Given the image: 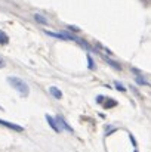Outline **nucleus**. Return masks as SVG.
Wrapping results in <instances>:
<instances>
[{"mask_svg":"<svg viewBox=\"0 0 151 152\" xmlns=\"http://www.w3.org/2000/svg\"><path fill=\"white\" fill-rule=\"evenodd\" d=\"M7 83L22 96V98H25V96H28L30 95V87H28V84L22 80V78H19V77H13V75H10V77H7Z\"/></svg>","mask_w":151,"mask_h":152,"instance_id":"f257e3e1","label":"nucleus"},{"mask_svg":"<svg viewBox=\"0 0 151 152\" xmlns=\"http://www.w3.org/2000/svg\"><path fill=\"white\" fill-rule=\"evenodd\" d=\"M130 140H132V143H133V146H136V140H135V137L130 134Z\"/></svg>","mask_w":151,"mask_h":152,"instance_id":"dca6fc26","label":"nucleus"},{"mask_svg":"<svg viewBox=\"0 0 151 152\" xmlns=\"http://www.w3.org/2000/svg\"><path fill=\"white\" fill-rule=\"evenodd\" d=\"M34 19H36L37 22L43 24V25H46V24H48V19H45V16H43V15H39V13H36V15H34Z\"/></svg>","mask_w":151,"mask_h":152,"instance_id":"6e6552de","label":"nucleus"},{"mask_svg":"<svg viewBox=\"0 0 151 152\" xmlns=\"http://www.w3.org/2000/svg\"><path fill=\"white\" fill-rule=\"evenodd\" d=\"M135 81L138 83V84H141V86H148V81L147 80H144L141 75H138V77H135Z\"/></svg>","mask_w":151,"mask_h":152,"instance_id":"9d476101","label":"nucleus"},{"mask_svg":"<svg viewBox=\"0 0 151 152\" xmlns=\"http://www.w3.org/2000/svg\"><path fill=\"white\" fill-rule=\"evenodd\" d=\"M114 86H116V89H117V90H120V92H126V87H124L122 83L116 81V83H114Z\"/></svg>","mask_w":151,"mask_h":152,"instance_id":"f8f14e48","label":"nucleus"},{"mask_svg":"<svg viewBox=\"0 0 151 152\" xmlns=\"http://www.w3.org/2000/svg\"><path fill=\"white\" fill-rule=\"evenodd\" d=\"M49 93L55 98V99H61V98H62V92H61L58 87H53V86L49 87Z\"/></svg>","mask_w":151,"mask_h":152,"instance_id":"39448f33","label":"nucleus"},{"mask_svg":"<svg viewBox=\"0 0 151 152\" xmlns=\"http://www.w3.org/2000/svg\"><path fill=\"white\" fill-rule=\"evenodd\" d=\"M104 99H105V98H104L102 95H99V96L96 98V102H98V103H102V102H104Z\"/></svg>","mask_w":151,"mask_h":152,"instance_id":"ddd939ff","label":"nucleus"},{"mask_svg":"<svg viewBox=\"0 0 151 152\" xmlns=\"http://www.w3.org/2000/svg\"><path fill=\"white\" fill-rule=\"evenodd\" d=\"M108 102H105L104 103V108L105 109H110V108H114V106H117V102L114 101V99H107Z\"/></svg>","mask_w":151,"mask_h":152,"instance_id":"423d86ee","label":"nucleus"},{"mask_svg":"<svg viewBox=\"0 0 151 152\" xmlns=\"http://www.w3.org/2000/svg\"><path fill=\"white\" fill-rule=\"evenodd\" d=\"M68 28H70L71 31H74V33H79V31H80V30H79L77 27H68Z\"/></svg>","mask_w":151,"mask_h":152,"instance_id":"4468645a","label":"nucleus"},{"mask_svg":"<svg viewBox=\"0 0 151 152\" xmlns=\"http://www.w3.org/2000/svg\"><path fill=\"white\" fill-rule=\"evenodd\" d=\"M3 66H4V59L0 56V68H3Z\"/></svg>","mask_w":151,"mask_h":152,"instance_id":"2eb2a0df","label":"nucleus"},{"mask_svg":"<svg viewBox=\"0 0 151 152\" xmlns=\"http://www.w3.org/2000/svg\"><path fill=\"white\" fill-rule=\"evenodd\" d=\"M55 121H56V124H58L59 130H62V129H64V130H65V132H68V133H73V132H74V130H73V127H71V126H68V123H67L61 115H56V117H55Z\"/></svg>","mask_w":151,"mask_h":152,"instance_id":"f03ea898","label":"nucleus"},{"mask_svg":"<svg viewBox=\"0 0 151 152\" xmlns=\"http://www.w3.org/2000/svg\"><path fill=\"white\" fill-rule=\"evenodd\" d=\"M105 59L108 61V64H110L113 68H116V69H119V71L122 69V65H120V64H117V62H114V61H111V59H108V58H105Z\"/></svg>","mask_w":151,"mask_h":152,"instance_id":"9b49d317","label":"nucleus"},{"mask_svg":"<svg viewBox=\"0 0 151 152\" xmlns=\"http://www.w3.org/2000/svg\"><path fill=\"white\" fill-rule=\"evenodd\" d=\"M0 126H3V127H6V129H10V130H13V132H18V133H22V132H24V127H22V126L9 123V121L1 120V118H0Z\"/></svg>","mask_w":151,"mask_h":152,"instance_id":"7ed1b4c3","label":"nucleus"},{"mask_svg":"<svg viewBox=\"0 0 151 152\" xmlns=\"http://www.w3.org/2000/svg\"><path fill=\"white\" fill-rule=\"evenodd\" d=\"M46 121H48L49 127L53 130V132H55V133H61V130H59V127H58V124H56L55 118H53V117H50L49 114H46Z\"/></svg>","mask_w":151,"mask_h":152,"instance_id":"20e7f679","label":"nucleus"},{"mask_svg":"<svg viewBox=\"0 0 151 152\" xmlns=\"http://www.w3.org/2000/svg\"><path fill=\"white\" fill-rule=\"evenodd\" d=\"M86 59H88V68L89 69H95V62H94V59H92V56L89 53L86 55Z\"/></svg>","mask_w":151,"mask_h":152,"instance_id":"1a4fd4ad","label":"nucleus"},{"mask_svg":"<svg viewBox=\"0 0 151 152\" xmlns=\"http://www.w3.org/2000/svg\"><path fill=\"white\" fill-rule=\"evenodd\" d=\"M0 43H1V45H7V43H9V37H7V34L3 33L1 30H0Z\"/></svg>","mask_w":151,"mask_h":152,"instance_id":"0eeeda50","label":"nucleus"},{"mask_svg":"<svg viewBox=\"0 0 151 152\" xmlns=\"http://www.w3.org/2000/svg\"><path fill=\"white\" fill-rule=\"evenodd\" d=\"M0 109H3V108H1V106H0Z\"/></svg>","mask_w":151,"mask_h":152,"instance_id":"a211bd4d","label":"nucleus"},{"mask_svg":"<svg viewBox=\"0 0 151 152\" xmlns=\"http://www.w3.org/2000/svg\"><path fill=\"white\" fill-rule=\"evenodd\" d=\"M133 152H138V151H136V149H135V151H133Z\"/></svg>","mask_w":151,"mask_h":152,"instance_id":"f3484780","label":"nucleus"}]
</instances>
